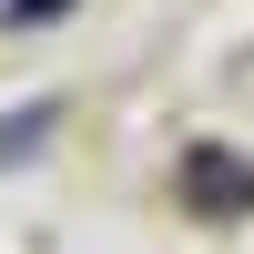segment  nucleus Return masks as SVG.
I'll list each match as a JSON object with an SVG mask.
<instances>
[{"label":"nucleus","mask_w":254,"mask_h":254,"mask_svg":"<svg viewBox=\"0 0 254 254\" xmlns=\"http://www.w3.org/2000/svg\"><path fill=\"white\" fill-rule=\"evenodd\" d=\"M51 10H71V0H10L0 20H51Z\"/></svg>","instance_id":"nucleus-2"},{"label":"nucleus","mask_w":254,"mask_h":254,"mask_svg":"<svg viewBox=\"0 0 254 254\" xmlns=\"http://www.w3.org/2000/svg\"><path fill=\"white\" fill-rule=\"evenodd\" d=\"M51 132H61V102H20V112H0V173H10L20 153H41Z\"/></svg>","instance_id":"nucleus-1"}]
</instances>
